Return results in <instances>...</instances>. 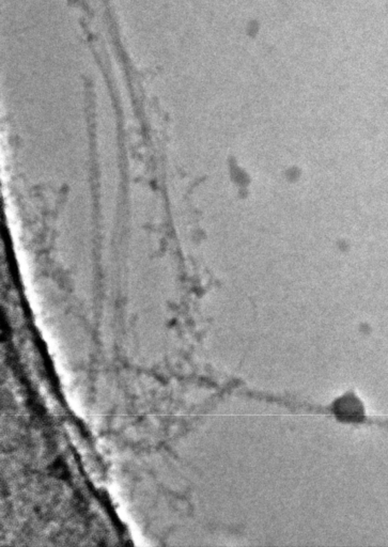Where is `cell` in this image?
I'll return each mask as SVG.
<instances>
[{
  "instance_id": "1",
  "label": "cell",
  "mask_w": 388,
  "mask_h": 547,
  "mask_svg": "<svg viewBox=\"0 0 388 547\" xmlns=\"http://www.w3.org/2000/svg\"><path fill=\"white\" fill-rule=\"evenodd\" d=\"M331 412L337 419L347 423H362L366 417L364 402L354 392H347L331 404Z\"/></svg>"
},
{
  "instance_id": "2",
  "label": "cell",
  "mask_w": 388,
  "mask_h": 547,
  "mask_svg": "<svg viewBox=\"0 0 388 547\" xmlns=\"http://www.w3.org/2000/svg\"><path fill=\"white\" fill-rule=\"evenodd\" d=\"M383 425H384V427H385V428H388V423H385V421H384V423H383Z\"/></svg>"
}]
</instances>
